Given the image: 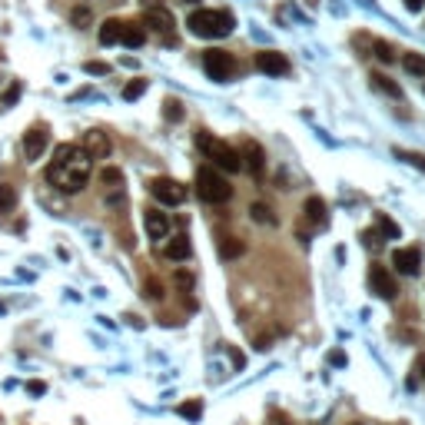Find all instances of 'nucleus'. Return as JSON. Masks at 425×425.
<instances>
[{
	"instance_id": "obj_3",
	"label": "nucleus",
	"mask_w": 425,
	"mask_h": 425,
	"mask_svg": "<svg viewBox=\"0 0 425 425\" xmlns=\"http://www.w3.org/2000/svg\"><path fill=\"white\" fill-rule=\"evenodd\" d=\"M196 146H200V150L210 156L216 170H226V173H240V170H242V156L236 153V150H232L226 140H220V136H210L206 130H200V136H196Z\"/></svg>"
},
{
	"instance_id": "obj_5",
	"label": "nucleus",
	"mask_w": 425,
	"mask_h": 425,
	"mask_svg": "<svg viewBox=\"0 0 425 425\" xmlns=\"http://www.w3.org/2000/svg\"><path fill=\"white\" fill-rule=\"evenodd\" d=\"M203 67H206V73H210L212 80H220V83H226V80L236 73V60H232V53L230 50H206L203 53Z\"/></svg>"
},
{
	"instance_id": "obj_25",
	"label": "nucleus",
	"mask_w": 425,
	"mask_h": 425,
	"mask_svg": "<svg viewBox=\"0 0 425 425\" xmlns=\"http://www.w3.org/2000/svg\"><path fill=\"white\" fill-rule=\"evenodd\" d=\"M143 296H146V299H163V296H166L163 282L156 280V276H150V280L143 282Z\"/></svg>"
},
{
	"instance_id": "obj_30",
	"label": "nucleus",
	"mask_w": 425,
	"mask_h": 425,
	"mask_svg": "<svg viewBox=\"0 0 425 425\" xmlns=\"http://www.w3.org/2000/svg\"><path fill=\"white\" fill-rule=\"evenodd\" d=\"M100 183H103V186H120V183H123V173H120L116 166H106L103 173H100Z\"/></svg>"
},
{
	"instance_id": "obj_8",
	"label": "nucleus",
	"mask_w": 425,
	"mask_h": 425,
	"mask_svg": "<svg viewBox=\"0 0 425 425\" xmlns=\"http://www.w3.org/2000/svg\"><path fill=\"white\" fill-rule=\"evenodd\" d=\"M50 146V130L47 126H30L27 133H24V153H27L30 163H37L40 156L47 153Z\"/></svg>"
},
{
	"instance_id": "obj_12",
	"label": "nucleus",
	"mask_w": 425,
	"mask_h": 425,
	"mask_svg": "<svg viewBox=\"0 0 425 425\" xmlns=\"http://www.w3.org/2000/svg\"><path fill=\"white\" fill-rule=\"evenodd\" d=\"M143 226H146V236L156 242L170 236V216L160 210H143Z\"/></svg>"
},
{
	"instance_id": "obj_40",
	"label": "nucleus",
	"mask_w": 425,
	"mask_h": 425,
	"mask_svg": "<svg viewBox=\"0 0 425 425\" xmlns=\"http://www.w3.org/2000/svg\"><path fill=\"white\" fill-rule=\"evenodd\" d=\"M422 4H425V0H406L409 10H422Z\"/></svg>"
},
{
	"instance_id": "obj_41",
	"label": "nucleus",
	"mask_w": 425,
	"mask_h": 425,
	"mask_svg": "<svg viewBox=\"0 0 425 425\" xmlns=\"http://www.w3.org/2000/svg\"><path fill=\"white\" fill-rule=\"evenodd\" d=\"M276 425H292V422H276Z\"/></svg>"
},
{
	"instance_id": "obj_27",
	"label": "nucleus",
	"mask_w": 425,
	"mask_h": 425,
	"mask_svg": "<svg viewBox=\"0 0 425 425\" xmlns=\"http://www.w3.org/2000/svg\"><path fill=\"white\" fill-rule=\"evenodd\" d=\"M146 93V80H130L123 87V100H140Z\"/></svg>"
},
{
	"instance_id": "obj_6",
	"label": "nucleus",
	"mask_w": 425,
	"mask_h": 425,
	"mask_svg": "<svg viewBox=\"0 0 425 425\" xmlns=\"http://www.w3.org/2000/svg\"><path fill=\"white\" fill-rule=\"evenodd\" d=\"M150 193L163 206H180L186 200V186L180 180H173V176H156L153 183H150Z\"/></svg>"
},
{
	"instance_id": "obj_38",
	"label": "nucleus",
	"mask_w": 425,
	"mask_h": 425,
	"mask_svg": "<svg viewBox=\"0 0 425 425\" xmlns=\"http://www.w3.org/2000/svg\"><path fill=\"white\" fill-rule=\"evenodd\" d=\"M329 362H332V366H346V352H329Z\"/></svg>"
},
{
	"instance_id": "obj_26",
	"label": "nucleus",
	"mask_w": 425,
	"mask_h": 425,
	"mask_svg": "<svg viewBox=\"0 0 425 425\" xmlns=\"http://www.w3.org/2000/svg\"><path fill=\"white\" fill-rule=\"evenodd\" d=\"M372 87H379L382 93H389V97H399V87L386 77V73H372Z\"/></svg>"
},
{
	"instance_id": "obj_11",
	"label": "nucleus",
	"mask_w": 425,
	"mask_h": 425,
	"mask_svg": "<svg viewBox=\"0 0 425 425\" xmlns=\"http://www.w3.org/2000/svg\"><path fill=\"white\" fill-rule=\"evenodd\" d=\"M83 153L90 156V160H106V156H110V150H113V146H110V136L103 133V130H90V133H83Z\"/></svg>"
},
{
	"instance_id": "obj_28",
	"label": "nucleus",
	"mask_w": 425,
	"mask_h": 425,
	"mask_svg": "<svg viewBox=\"0 0 425 425\" xmlns=\"http://www.w3.org/2000/svg\"><path fill=\"white\" fill-rule=\"evenodd\" d=\"M250 212H252V220L256 222H276V216H272V210L266 203H252Z\"/></svg>"
},
{
	"instance_id": "obj_43",
	"label": "nucleus",
	"mask_w": 425,
	"mask_h": 425,
	"mask_svg": "<svg viewBox=\"0 0 425 425\" xmlns=\"http://www.w3.org/2000/svg\"><path fill=\"white\" fill-rule=\"evenodd\" d=\"M190 4H196V0H190Z\"/></svg>"
},
{
	"instance_id": "obj_37",
	"label": "nucleus",
	"mask_w": 425,
	"mask_h": 425,
	"mask_svg": "<svg viewBox=\"0 0 425 425\" xmlns=\"http://www.w3.org/2000/svg\"><path fill=\"white\" fill-rule=\"evenodd\" d=\"M419 379H425V356H419V359H416V379H412L409 386H416Z\"/></svg>"
},
{
	"instance_id": "obj_1",
	"label": "nucleus",
	"mask_w": 425,
	"mask_h": 425,
	"mask_svg": "<svg viewBox=\"0 0 425 425\" xmlns=\"http://www.w3.org/2000/svg\"><path fill=\"white\" fill-rule=\"evenodd\" d=\"M90 170H93V160L83 153V146L60 143L47 166V183L57 186L60 193H80L90 180Z\"/></svg>"
},
{
	"instance_id": "obj_22",
	"label": "nucleus",
	"mask_w": 425,
	"mask_h": 425,
	"mask_svg": "<svg viewBox=\"0 0 425 425\" xmlns=\"http://www.w3.org/2000/svg\"><path fill=\"white\" fill-rule=\"evenodd\" d=\"M372 53H376V60H382V63H396V50H392V43H386V40H372Z\"/></svg>"
},
{
	"instance_id": "obj_7",
	"label": "nucleus",
	"mask_w": 425,
	"mask_h": 425,
	"mask_svg": "<svg viewBox=\"0 0 425 425\" xmlns=\"http://www.w3.org/2000/svg\"><path fill=\"white\" fill-rule=\"evenodd\" d=\"M143 27H150V30H156V34H163L166 37V43H173V14L166 7H146V14H143Z\"/></svg>"
},
{
	"instance_id": "obj_14",
	"label": "nucleus",
	"mask_w": 425,
	"mask_h": 425,
	"mask_svg": "<svg viewBox=\"0 0 425 425\" xmlns=\"http://www.w3.org/2000/svg\"><path fill=\"white\" fill-rule=\"evenodd\" d=\"M242 170H250L252 176H256V180H260L262 176V160H266V153H262V146L256 143V140H246V143H242Z\"/></svg>"
},
{
	"instance_id": "obj_16",
	"label": "nucleus",
	"mask_w": 425,
	"mask_h": 425,
	"mask_svg": "<svg viewBox=\"0 0 425 425\" xmlns=\"http://www.w3.org/2000/svg\"><path fill=\"white\" fill-rule=\"evenodd\" d=\"M143 40H146V27L143 24H123L120 27V43H126V47H143Z\"/></svg>"
},
{
	"instance_id": "obj_31",
	"label": "nucleus",
	"mask_w": 425,
	"mask_h": 425,
	"mask_svg": "<svg viewBox=\"0 0 425 425\" xmlns=\"http://www.w3.org/2000/svg\"><path fill=\"white\" fill-rule=\"evenodd\" d=\"M83 70H87L90 77H103V73H110V63H103V60H87Z\"/></svg>"
},
{
	"instance_id": "obj_39",
	"label": "nucleus",
	"mask_w": 425,
	"mask_h": 425,
	"mask_svg": "<svg viewBox=\"0 0 425 425\" xmlns=\"http://www.w3.org/2000/svg\"><path fill=\"white\" fill-rule=\"evenodd\" d=\"M256 349H260V352H266V349H270V336H260V339H256Z\"/></svg>"
},
{
	"instance_id": "obj_42",
	"label": "nucleus",
	"mask_w": 425,
	"mask_h": 425,
	"mask_svg": "<svg viewBox=\"0 0 425 425\" xmlns=\"http://www.w3.org/2000/svg\"><path fill=\"white\" fill-rule=\"evenodd\" d=\"M349 425H362V422H349Z\"/></svg>"
},
{
	"instance_id": "obj_21",
	"label": "nucleus",
	"mask_w": 425,
	"mask_h": 425,
	"mask_svg": "<svg viewBox=\"0 0 425 425\" xmlns=\"http://www.w3.org/2000/svg\"><path fill=\"white\" fill-rule=\"evenodd\" d=\"M14 206H17V190H14L10 183H0V216L10 212Z\"/></svg>"
},
{
	"instance_id": "obj_10",
	"label": "nucleus",
	"mask_w": 425,
	"mask_h": 425,
	"mask_svg": "<svg viewBox=\"0 0 425 425\" xmlns=\"http://www.w3.org/2000/svg\"><path fill=\"white\" fill-rule=\"evenodd\" d=\"M256 67L262 73H270V77H286L290 73V60L282 57V53H276V50H260L256 53Z\"/></svg>"
},
{
	"instance_id": "obj_32",
	"label": "nucleus",
	"mask_w": 425,
	"mask_h": 425,
	"mask_svg": "<svg viewBox=\"0 0 425 425\" xmlns=\"http://www.w3.org/2000/svg\"><path fill=\"white\" fill-rule=\"evenodd\" d=\"M399 160H409L412 166H419V170H425V156L422 153H406V150H396Z\"/></svg>"
},
{
	"instance_id": "obj_4",
	"label": "nucleus",
	"mask_w": 425,
	"mask_h": 425,
	"mask_svg": "<svg viewBox=\"0 0 425 425\" xmlns=\"http://www.w3.org/2000/svg\"><path fill=\"white\" fill-rule=\"evenodd\" d=\"M196 193H200L203 203L220 206L232 200V186L226 176L216 173V166H200V173H196Z\"/></svg>"
},
{
	"instance_id": "obj_35",
	"label": "nucleus",
	"mask_w": 425,
	"mask_h": 425,
	"mask_svg": "<svg viewBox=\"0 0 425 425\" xmlns=\"http://www.w3.org/2000/svg\"><path fill=\"white\" fill-rule=\"evenodd\" d=\"M20 83H14V87H7V93H4V103H17V97H20Z\"/></svg>"
},
{
	"instance_id": "obj_17",
	"label": "nucleus",
	"mask_w": 425,
	"mask_h": 425,
	"mask_svg": "<svg viewBox=\"0 0 425 425\" xmlns=\"http://www.w3.org/2000/svg\"><path fill=\"white\" fill-rule=\"evenodd\" d=\"M302 210H306V220H309L312 226H326V222H329L326 203H322L319 196H309V200H306V206H302Z\"/></svg>"
},
{
	"instance_id": "obj_18",
	"label": "nucleus",
	"mask_w": 425,
	"mask_h": 425,
	"mask_svg": "<svg viewBox=\"0 0 425 425\" xmlns=\"http://www.w3.org/2000/svg\"><path fill=\"white\" fill-rule=\"evenodd\" d=\"M246 252V242L236 240V236H222L220 240V256L222 260H236V256H242Z\"/></svg>"
},
{
	"instance_id": "obj_13",
	"label": "nucleus",
	"mask_w": 425,
	"mask_h": 425,
	"mask_svg": "<svg viewBox=\"0 0 425 425\" xmlns=\"http://www.w3.org/2000/svg\"><path fill=\"white\" fill-rule=\"evenodd\" d=\"M392 266H396L402 276H416L419 266H422V252L416 246H406V250H396L392 252Z\"/></svg>"
},
{
	"instance_id": "obj_15",
	"label": "nucleus",
	"mask_w": 425,
	"mask_h": 425,
	"mask_svg": "<svg viewBox=\"0 0 425 425\" xmlns=\"http://www.w3.org/2000/svg\"><path fill=\"white\" fill-rule=\"evenodd\" d=\"M193 252V246H190V240H186V232H180V236H173V240L163 246V256L166 260H173V262H180V260H186Z\"/></svg>"
},
{
	"instance_id": "obj_29",
	"label": "nucleus",
	"mask_w": 425,
	"mask_h": 425,
	"mask_svg": "<svg viewBox=\"0 0 425 425\" xmlns=\"http://www.w3.org/2000/svg\"><path fill=\"white\" fill-rule=\"evenodd\" d=\"M176 412H180V416H183V419H193V422H196V419L203 416V406H200L196 399H190V402H183V406L176 409Z\"/></svg>"
},
{
	"instance_id": "obj_36",
	"label": "nucleus",
	"mask_w": 425,
	"mask_h": 425,
	"mask_svg": "<svg viewBox=\"0 0 425 425\" xmlns=\"http://www.w3.org/2000/svg\"><path fill=\"white\" fill-rule=\"evenodd\" d=\"M27 392L30 396H43V392H47V382H37V379H34V382H27Z\"/></svg>"
},
{
	"instance_id": "obj_24",
	"label": "nucleus",
	"mask_w": 425,
	"mask_h": 425,
	"mask_svg": "<svg viewBox=\"0 0 425 425\" xmlns=\"http://www.w3.org/2000/svg\"><path fill=\"white\" fill-rule=\"evenodd\" d=\"M163 116L170 120V123H180V120H183V103H180L176 97H170L163 103Z\"/></svg>"
},
{
	"instance_id": "obj_23",
	"label": "nucleus",
	"mask_w": 425,
	"mask_h": 425,
	"mask_svg": "<svg viewBox=\"0 0 425 425\" xmlns=\"http://www.w3.org/2000/svg\"><path fill=\"white\" fill-rule=\"evenodd\" d=\"M376 226L382 230V236H386V240H399V236H402V232H399V226L389 220L386 212H376Z\"/></svg>"
},
{
	"instance_id": "obj_34",
	"label": "nucleus",
	"mask_w": 425,
	"mask_h": 425,
	"mask_svg": "<svg viewBox=\"0 0 425 425\" xmlns=\"http://www.w3.org/2000/svg\"><path fill=\"white\" fill-rule=\"evenodd\" d=\"M176 286H180V290H190V286H193V276H190V272H176Z\"/></svg>"
},
{
	"instance_id": "obj_33",
	"label": "nucleus",
	"mask_w": 425,
	"mask_h": 425,
	"mask_svg": "<svg viewBox=\"0 0 425 425\" xmlns=\"http://www.w3.org/2000/svg\"><path fill=\"white\" fill-rule=\"evenodd\" d=\"M73 24H77V27H87V24H90V10H87V7H77V10H73Z\"/></svg>"
},
{
	"instance_id": "obj_20",
	"label": "nucleus",
	"mask_w": 425,
	"mask_h": 425,
	"mask_svg": "<svg viewBox=\"0 0 425 425\" xmlns=\"http://www.w3.org/2000/svg\"><path fill=\"white\" fill-rule=\"evenodd\" d=\"M402 67L416 77H425V53H402Z\"/></svg>"
},
{
	"instance_id": "obj_9",
	"label": "nucleus",
	"mask_w": 425,
	"mask_h": 425,
	"mask_svg": "<svg viewBox=\"0 0 425 425\" xmlns=\"http://www.w3.org/2000/svg\"><path fill=\"white\" fill-rule=\"evenodd\" d=\"M369 282H372V292H379L382 299H396L399 286H396V280H392V272H389L386 266H376V262H372V270H369Z\"/></svg>"
},
{
	"instance_id": "obj_19",
	"label": "nucleus",
	"mask_w": 425,
	"mask_h": 425,
	"mask_svg": "<svg viewBox=\"0 0 425 425\" xmlns=\"http://www.w3.org/2000/svg\"><path fill=\"white\" fill-rule=\"evenodd\" d=\"M120 20H103V27H100V43L103 47H113V43H120Z\"/></svg>"
},
{
	"instance_id": "obj_2",
	"label": "nucleus",
	"mask_w": 425,
	"mask_h": 425,
	"mask_svg": "<svg viewBox=\"0 0 425 425\" xmlns=\"http://www.w3.org/2000/svg\"><path fill=\"white\" fill-rule=\"evenodd\" d=\"M186 27L203 40H220L232 34V14L230 10H193Z\"/></svg>"
}]
</instances>
